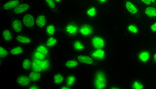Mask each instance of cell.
Segmentation results:
<instances>
[{"label":"cell","mask_w":156,"mask_h":89,"mask_svg":"<svg viewBox=\"0 0 156 89\" xmlns=\"http://www.w3.org/2000/svg\"><path fill=\"white\" fill-rule=\"evenodd\" d=\"M95 87L97 89H104L106 87V78L102 72H98L96 76L95 81Z\"/></svg>","instance_id":"1"},{"label":"cell","mask_w":156,"mask_h":89,"mask_svg":"<svg viewBox=\"0 0 156 89\" xmlns=\"http://www.w3.org/2000/svg\"><path fill=\"white\" fill-rule=\"evenodd\" d=\"M23 22L25 26L27 27H32L34 24V18L31 14H27L25 15L23 18Z\"/></svg>","instance_id":"2"},{"label":"cell","mask_w":156,"mask_h":89,"mask_svg":"<svg viewBox=\"0 0 156 89\" xmlns=\"http://www.w3.org/2000/svg\"><path fill=\"white\" fill-rule=\"evenodd\" d=\"M93 46L96 49H100L103 48L105 46V42L103 39L100 37H95L92 40Z\"/></svg>","instance_id":"3"},{"label":"cell","mask_w":156,"mask_h":89,"mask_svg":"<svg viewBox=\"0 0 156 89\" xmlns=\"http://www.w3.org/2000/svg\"><path fill=\"white\" fill-rule=\"evenodd\" d=\"M29 8V6L27 4H23L18 6L14 9V12L16 13H21L27 10Z\"/></svg>","instance_id":"4"},{"label":"cell","mask_w":156,"mask_h":89,"mask_svg":"<svg viewBox=\"0 0 156 89\" xmlns=\"http://www.w3.org/2000/svg\"><path fill=\"white\" fill-rule=\"evenodd\" d=\"M19 0H13L7 3L4 6V9L6 10H9L17 7L19 4Z\"/></svg>","instance_id":"5"},{"label":"cell","mask_w":156,"mask_h":89,"mask_svg":"<svg viewBox=\"0 0 156 89\" xmlns=\"http://www.w3.org/2000/svg\"><path fill=\"white\" fill-rule=\"evenodd\" d=\"M17 82L19 85L25 86L28 85L30 82L29 78L25 76H19L17 79Z\"/></svg>","instance_id":"6"},{"label":"cell","mask_w":156,"mask_h":89,"mask_svg":"<svg viewBox=\"0 0 156 89\" xmlns=\"http://www.w3.org/2000/svg\"><path fill=\"white\" fill-rule=\"evenodd\" d=\"M77 58H78L79 62L82 63L87 64H91L93 63V61L92 58L87 56L79 55L78 56Z\"/></svg>","instance_id":"7"},{"label":"cell","mask_w":156,"mask_h":89,"mask_svg":"<svg viewBox=\"0 0 156 89\" xmlns=\"http://www.w3.org/2000/svg\"><path fill=\"white\" fill-rule=\"evenodd\" d=\"M12 27L13 30L16 32L19 33L22 30V23L19 20H15L12 23Z\"/></svg>","instance_id":"8"},{"label":"cell","mask_w":156,"mask_h":89,"mask_svg":"<svg viewBox=\"0 0 156 89\" xmlns=\"http://www.w3.org/2000/svg\"><path fill=\"white\" fill-rule=\"evenodd\" d=\"M80 32L83 35H89L92 33V28L88 25L84 26L82 27L80 29Z\"/></svg>","instance_id":"9"},{"label":"cell","mask_w":156,"mask_h":89,"mask_svg":"<svg viewBox=\"0 0 156 89\" xmlns=\"http://www.w3.org/2000/svg\"><path fill=\"white\" fill-rule=\"evenodd\" d=\"M33 68L35 71L41 72L43 69L42 62L38 60H35L33 62Z\"/></svg>","instance_id":"10"},{"label":"cell","mask_w":156,"mask_h":89,"mask_svg":"<svg viewBox=\"0 0 156 89\" xmlns=\"http://www.w3.org/2000/svg\"><path fill=\"white\" fill-rule=\"evenodd\" d=\"M92 56L94 58H99V59H102L104 58L105 55V52L99 49L95 51H94L92 54Z\"/></svg>","instance_id":"11"},{"label":"cell","mask_w":156,"mask_h":89,"mask_svg":"<svg viewBox=\"0 0 156 89\" xmlns=\"http://www.w3.org/2000/svg\"><path fill=\"white\" fill-rule=\"evenodd\" d=\"M126 7L129 12L132 14H135L137 12V9L135 6L130 2H127L126 4Z\"/></svg>","instance_id":"12"},{"label":"cell","mask_w":156,"mask_h":89,"mask_svg":"<svg viewBox=\"0 0 156 89\" xmlns=\"http://www.w3.org/2000/svg\"><path fill=\"white\" fill-rule=\"evenodd\" d=\"M145 13L150 17H156V9L153 7H148L145 9Z\"/></svg>","instance_id":"13"},{"label":"cell","mask_w":156,"mask_h":89,"mask_svg":"<svg viewBox=\"0 0 156 89\" xmlns=\"http://www.w3.org/2000/svg\"><path fill=\"white\" fill-rule=\"evenodd\" d=\"M36 23L38 26L43 27L46 23V18L44 16H40L37 18Z\"/></svg>","instance_id":"14"},{"label":"cell","mask_w":156,"mask_h":89,"mask_svg":"<svg viewBox=\"0 0 156 89\" xmlns=\"http://www.w3.org/2000/svg\"><path fill=\"white\" fill-rule=\"evenodd\" d=\"M150 54L148 52H143L139 55V59L143 62H146L149 59Z\"/></svg>","instance_id":"15"},{"label":"cell","mask_w":156,"mask_h":89,"mask_svg":"<svg viewBox=\"0 0 156 89\" xmlns=\"http://www.w3.org/2000/svg\"><path fill=\"white\" fill-rule=\"evenodd\" d=\"M17 39L19 42L22 43L27 44V43H30V42H31V40L29 38H28L27 37H26L22 36H17Z\"/></svg>","instance_id":"16"},{"label":"cell","mask_w":156,"mask_h":89,"mask_svg":"<svg viewBox=\"0 0 156 89\" xmlns=\"http://www.w3.org/2000/svg\"><path fill=\"white\" fill-rule=\"evenodd\" d=\"M29 78L32 81H37L40 78V74L37 72H31L29 75Z\"/></svg>","instance_id":"17"},{"label":"cell","mask_w":156,"mask_h":89,"mask_svg":"<svg viewBox=\"0 0 156 89\" xmlns=\"http://www.w3.org/2000/svg\"><path fill=\"white\" fill-rule=\"evenodd\" d=\"M23 52V49L22 48L20 47H16L12 50H10V53L11 54L13 55H16V54H19L20 53H21Z\"/></svg>","instance_id":"18"},{"label":"cell","mask_w":156,"mask_h":89,"mask_svg":"<svg viewBox=\"0 0 156 89\" xmlns=\"http://www.w3.org/2000/svg\"><path fill=\"white\" fill-rule=\"evenodd\" d=\"M3 37L6 41H10L12 39L11 34L9 30H5L3 32Z\"/></svg>","instance_id":"19"},{"label":"cell","mask_w":156,"mask_h":89,"mask_svg":"<svg viewBox=\"0 0 156 89\" xmlns=\"http://www.w3.org/2000/svg\"><path fill=\"white\" fill-rule=\"evenodd\" d=\"M63 80H64V78L61 74H58L55 75L54 77L55 83L57 84H59L63 82Z\"/></svg>","instance_id":"20"},{"label":"cell","mask_w":156,"mask_h":89,"mask_svg":"<svg viewBox=\"0 0 156 89\" xmlns=\"http://www.w3.org/2000/svg\"><path fill=\"white\" fill-rule=\"evenodd\" d=\"M56 43V40L53 37H50L47 41L46 44L48 47L53 46Z\"/></svg>","instance_id":"21"},{"label":"cell","mask_w":156,"mask_h":89,"mask_svg":"<svg viewBox=\"0 0 156 89\" xmlns=\"http://www.w3.org/2000/svg\"><path fill=\"white\" fill-rule=\"evenodd\" d=\"M46 31L49 35H52L54 34L55 31V27L52 25H50L47 27Z\"/></svg>","instance_id":"22"},{"label":"cell","mask_w":156,"mask_h":89,"mask_svg":"<svg viewBox=\"0 0 156 89\" xmlns=\"http://www.w3.org/2000/svg\"><path fill=\"white\" fill-rule=\"evenodd\" d=\"M78 65V62L75 61H68L66 63V66L68 68H74Z\"/></svg>","instance_id":"23"},{"label":"cell","mask_w":156,"mask_h":89,"mask_svg":"<svg viewBox=\"0 0 156 89\" xmlns=\"http://www.w3.org/2000/svg\"><path fill=\"white\" fill-rule=\"evenodd\" d=\"M67 31L70 34H74L77 31V28L74 25H69L67 27Z\"/></svg>","instance_id":"24"},{"label":"cell","mask_w":156,"mask_h":89,"mask_svg":"<svg viewBox=\"0 0 156 89\" xmlns=\"http://www.w3.org/2000/svg\"><path fill=\"white\" fill-rule=\"evenodd\" d=\"M37 52L43 54H46L48 53V50L46 49L45 47L43 46H40L37 48Z\"/></svg>","instance_id":"25"},{"label":"cell","mask_w":156,"mask_h":89,"mask_svg":"<svg viewBox=\"0 0 156 89\" xmlns=\"http://www.w3.org/2000/svg\"><path fill=\"white\" fill-rule=\"evenodd\" d=\"M30 62L28 59H26L23 61L22 63V67L24 69L27 70L30 68Z\"/></svg>","instance_id":"26"},{"label":"cell","mask_w":156,"mask_h":89,"mask_svg":"<svg viewBox=\"0 0 156 89\" xmlns=\"http://www.w3.org/2000/svg\"><path fill=\"white\" fill-rule=\"evenodd\" d=\"M74 48L75 49L77 50H81L84 48V46L80 42L76 41L74 44Z\"/></svg>","instance_id":"27"},{"label":"cell","mask_w":156,"mask_h":89,"mask_svg":"<svg viewBox=\"0 0 156 89\" xmlns=\"http://www.w3.org/2000/svg\"><path fill=\"white\" fill-rule=\"evenodd\" d=\"M0 53L1 58H4L8 55V52L2 47L0 48Z\"/></svg>","instance_id":"28"},{"label":"cell","mask_w":156,"mask_h":89,"mask_svg":"<svg viewBox=\"0 0 156 89\" xmlns=\"http://www.w3.org/2000/svg\"><path fill=\"white\" fill-rule=\"evenodd\" d=\"M75 80V78L74 76H69L67 80V84L68 86H72Z\"/></svg>","instance_id":"29"},{"label":"cell","mask_w":156,"mask_h":89,"mask_svg":"<svg viewBox=\"0 0 156 89\" xmlns=\"http://www.w3.org/2000/svg\"><path fill=\"white\" fill-rule=\"evenodd\" d=\"M87 14L90 17H93L96 14V9L94 8H92L87 11Z\"/></svg>","instance_id":"30"},{"label":"cell","mask_w":156,"mask_h":89,"mask_svg":"<svg viewBox=\"0 0 156 89\" xmlns=\"http://www.w3.org/2000/svg\"><path fill=\"white\" fill-rule=\"evenodd\" d=\"M133 88L134 89H141L143 88V86L142 85L140 84L137 82H135L133 85Z\"/></svg>","instance_id":"31"},{"label":"cell","mask_w":156,"mask_h":89,"mask_svg":"<svg viewBox=\"0 0 156 89\" xmlns=\"http://www.w3.org/2000/svg\"><path fill=\"white\" fill-rule=\"evenodd\" d=\"M129 30L133 33H137L138 32L137 28L134 25H130L129 26Z\"/></svg>","instance_id":"32"},{"label":"cell","mask_w":156,"mask_h":89,"mask_svg":"<svg viewBox=\"0 0 156 89\" xmlns=\"http://www.w3.org/2000/svg\"><path fill=\"white\" fill-rule=\"evenodd\" d=\"M46 1L50 8L52 9H54L55 8V4L53 0H46Z\"/></svg>","instance_id":"33"},{"label":"cell","mask_w":156,"mask_h":89,"mask_svg":"<svg viewBox=\"0 0 156 89\" xmlns=\"http://www.w3.org/2000/svg\"><path fill=\"white\" fill-rule=\"evenodd\" d=\"M35 56L36 58L39 60H43L44 58V56L43 55V54L38 52L35 53Z\"/></svg>","instance_id":"34"},{"label":"cell","mask_w":156,"mask_h":89,"mask_svg":"<svg viewBox=\"0 0 156 89\" xmlns=\"http://www.w3.org/2000/svg\"><path fill=\"white\" fill-rule=\"evenodd\" d=\"M42 64H43V69H45L47 68L49 66V63L47 61H45L44 62H42Z\"/></svg>","instance_id":"35"},{"label":"cell","mask_w":156,"mask_h":89,"mask_svg":"<svg viewBox=\"0 0 156 89\" xmlns=\"http://www.w3.org/2000/svg\"><path fill=\"white\" fill-rule=\"evenodd\" d=\"M142 1L145 4L147 5H149L151 3V0H142Z\"/></svg>","instance_id":"36"},{"label":"cell","mask_w":156,"mask_h":89,"mask_svg":"<svg viewBox=\"0 0 156 89\" xmlns=\"http://www.w3.org/2000/svg\"><path fill=\"white\" fill-rule=\"evenodd\" d=\"M151 29L153 32H156V23L153 24L152 26H151Z\"/></svg>","instance_id":"37"},{"label":"cell","mask_w":156,"mask_h":89,"mask_svg":"<svg viewBox=\"0 0 156 89\" xmlns=\"http://www.w3.org/2000/svg\"><path fill=\"white\" fill-rule=\"evenodd\" d=\"M38 88L36 86H31L30 88V89H38Z\"/></svg>","instance_id":"38"},{"label":"cell","mask_w":156,"mask_h":89,"mask_svg":"<svg viewBox=\"0 0 156 89\" xmlns=\"http://www.w3.org/2000/svg\"><path fill=\"white\" fill-rule=\"evenodd\" d=\"M106 0H99L100 2H101L102 3H103V2H105Z\"/></svg>","instance_id":"39"},{"label":"cell","mask_w":156,"mask_h":89,"mask_svg":"<svg viewBox=\"0 0 156 89\" xmlns=\"http://www.w3.org/2000/svg\"><path fill=\"white\" fill-rule=\"evenodd\" d=\"M154 60H155V62H156V53L155 54V55H154Z\"/></svg>","instance_id":"40"},{"label":"cell","mask_w":156,"mask_h":89,"mask_svg":"<svg viewBox=\"0 0 156 89\" xmlns=\"http://www.w3.org/2000/svg\"><path fill=\"white\" fill-rule=\"evenodd\" d=\"M55 2H56V3H58V2H60L61 0H55Z\"/></svg>","instance_id":"41"},{"label":"cell","mask_w":156,"mask_h":89,"mask_svg":"<svg viewBox=\"0 0 156 89\" xmlns=\"http://www.w3.org/2000/svg\"><path fill=\"white\" fill-rule=\"evenodd\" d=\"M62 89H69V88H66V87H63V88H62Z\"/></svg>","instance_id":"42"},{"label":"cell","mask_w":156,"mask_h":89,"mask_svg":"<svg viewBox=\"0 0 156 89\" xmlns=\"http://www.w3.org/2000/svg\"><path fill=\"white\" fill-rule=\"evenodd\" d=\"M151 1L152 2H153V3H154L155 2V0H151Z\"/></svg>","instance_id":"43"}]
</instances>
